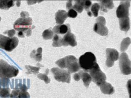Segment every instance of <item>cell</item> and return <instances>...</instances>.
Here are the masks:
<instances>
[{"instance_id": "obj_1", "label": "cell", "mask_w": 131, "mask_h": 98, "mask_svg": "<svg viewBox=\"0 0 131 98\" xmlns=\"http://www.w3.org/2000/svg\"><path fill=\"white\" fill-rule=\"evenodd\" d=\"M20 15L21 17L18 18L14 23V29L18 32L23 33L27 36H30L32 33V30L35 28L34 26H32V18L29 17V14L27 11H23Z\"/></svg>"}, {"instance_id": "obj_2", "label": "cell", "mask_w": 131, "mask_h": 98, "mask_svg": "<svg viewBox=\"0 0 131 98\" xmlns=\"http://www.w3.org/2000/svg\"><path fill=\"white\" fill-rule=\"evenodd\" d=\"M56 63L62 69L66 68L70 74L76 73L81 68L79 64L78 59L73 55H69L60 59Z\"/></svg>"}, {"instance_id": "obj_3", "label": "cell", "mask_w": 131, "mask_h": 98, "mask_svg": "<svg viewBox=\"0 0 131 98\" xmlns=\"http://www.w3.org/2000/svg\"><path fill=\"white\" fill-rule=\"evenodd\" d=\"M97 63L96 56L93 53L87 52L81 55L79 59V64L81 68L86 72H90Z\"/></svg>"}, {"instance_id": "obj_4", "label": "cell", "mask_w": 131, "mask_h": 98, "mask_svg": "<svg viewBox=\"0 0 131 98\" xmlns=\"http://www.w3.org/2000/svg\"><path fill=\"white\" fill-rule=\"evenodd\" d=\"M19 73L18 68L9 64L4 60L0 59V78H11L17 76Z\"/></svg>"}, {"instance_id": "obj_5", "label": "cell", "mask_w": 131, "mask_h": 98, "mask_svg": "<svg viewBox=\"0 0 131 98\" xmlns=\"http://www.w3.org/2000/svg\"><path fill=\"white\" fill-rule=\"evenodd\" d=\"M21 80H16V87L13 90L10 95L11 98H30L29 93L27 92L29 88L26 85L25 81L24 83H21Z\"/></svg>"}, {"instance_id": "obj_6", "label": "cell", "mask_w": 131, "mask_h": 98, "mask_svg": "<svg viewBox=\"0 0 131 98\" xmlns=\"http://www.w3.org/2000/svg\"><path fill=\"white\" fill-rule=\"evenodd\" d=\"M19 44V39L16 37L9 38L0 34V48L8 52H12Z\"/></svg>"}, {"instance_id": "obj_7", "label": "cell", "mask_w": 131, "mask_h": 98, "mask_svg": "<svg viewBox=\"0 0 131 98\" xmlns=\"http://www.w3.org/2000/svg\"><path fill=\"white\" fill-rule=\"evenodd\" d=\"M90 73L92 80L96 83L97 85L100 86L106 82V76L101 70L100 66L97 63Z\"/></svg>"}, {"instance_id": "obj_8", "label": "cell", "mask_w": 131, "mask_h": 98, "mask_svg": "<svg viewBox=\"0 0 131 98\" xmlns=\"http://www.w3.org/2000/svg\"><path fill=\"white\" fill-rule=\"evenodd\" d=\"M54 79L58 82L70 83L71 82V74L66 70L60 69L58 67H53L51 69Z\"/></svg>"}, {"instance_id": "obj_9", "label": "cell", "mask_w": 131, "mask_h": 98, "mask_svg": "<svg viewBox=\"0 0 131 98\" xmlns=\"http://www.w3.org/2000/svg\"><path fill=\"white\" fill-rule=\"evenodd\" d=\"M119 66L122 73L124 75H129L131 73V61L126 53L123 52L119 58Z\"/></svg>"}, {"instance_id": "obj_10", "label": "cell", "mask_w": 131, "mask_h": 98, "mask_svg": "<svg viewBox=\"0 0 131 98\" xmlns=\"http://www.w3.org/2000/svg\"><path fill=\"white\" fill-rule=\"evenodd\" d=\"M106 21L104 17L100 16L97 19V22L94 26V31L102 36H106L108 33V30L106 27Z\"/></svg>"}, {"instance_id": "obj_11", "label": "cell", "mask_w": 131, "mask_h": 98, "mask_svg": "<svg viewBox=\"0 0 131 98\" xmlns=\"http://www.w3.org/2000/svg\"><path fill=\"white\" fill-rule=\"evenodd\" d=\"M130 1H121L116 9V16L118 18H126L129 16Z\"/></svg>"}, {"instance_id": "obj_12", "label": "cell", "mask_w": 131, "mask_h": 98, "mask_svg": "<svg viewBox=\"0 0 131 98\" xmlns=\"http://www.w3.org/2000/svg\"><path fill=\"white\" fill-rule=\"evenodd\" d=\"M106 65L107 67H112L115 62L118 59L119 54L116 49L107 48L106 50Z\"/></svg>"}, {"instance_id": "obj_13", "label": "cell", "mask_w": 131, "mask_h": 98, "mask_svg": "<svg viewBox=\"0 0 131 98\" xmlns=\"http://www.w3.org/2000/svg\"><path fill=\"white\" fill-rule=\"evenodd\" d=\"M77 44L76 36L74 34L69 32L66 34L62 38V46H67L70 45L72 47H75Z\"/></svg>"}, {"instance_id": "obj_14", "label": "cell", "mask_w": 131, "mask_h": 98, "mask_svg": "<svg viewBox=\"0 0 131 98\" xmlns=\"http://www.w3.org/2000/svg\"><path fill=\"white\" fill-rule=\"evenodd\" d=\"M53 34H66L69 32H71L70 26L68 24H61L56 26L53 28Z\"/></svg>"}, {"instance_id": "obj_15", "label": "cell", "mask_w": 131, "mask_h": 98, "mask_svg": "<svg viewBox=\"0 0 131 98\" xmlns=\"http://www.w3.org/2000/svg\"><path fill=\"white\" fill-rule=\"evenodd\" d=\"M67 17V12L66 10L61 9L58 10L55 15L56 24L59 25L62 24L65 22Z\"/></svg>"}, {"instance_id": "obj_16", "label": "cell", "mask_w": 131, "mask_h": 98, "mask_svg": "<svg viewBox=\"0 0 131 98\" xmlns=\"http://www.w3.org/2000/svg\"><path fill=\"white\" fill-rule=\"evenodd\" d=\"M100 86L101 92L105 94L111 95L115 93V89L114 87H113L109 83H106V82Z\"/></svg>"}, {"instance_id": "obj_17", "label": "cell", "mask_w": 131, "mask_h": 98, "mask_svg": "<svg viewBox=\"0 0 131 98\" xmlns=\"http://www.w3.org/2000/svg\"><path fill=\"white\" fill-rule=\"evenodd\" d=\"M120 29L122 31L127 32L130 28V19L128 18H119Z\"/></svg>"}, {"instance_id": "obj_18", "label": "cell", "mask_w": 131, "mask_h": 98, "mask_svg": "<svg viewBox=\"0 0 131 98\" xmlns=\"http://www.w3.org/2000/svg\"><path fill=\"white\" fill-rule=\"evenodd\" d=\"M79 74L80 76V78H81L83 82L84 83V85L87 88H88L91 83L92 79L91 75L87 72H86L83 71H80Z\"/></svg>"}, {"instance_id": "obj_19", "label": "cell", "mask_w": 131, "mask_h": 98, "mask_svg": "<svg viewBox=\"0 0 131 98\" xmlns=\"http://www.w3.org/2000/svg\"><path fill=\"white\" fill-rule=\"evenodd\" d=\"M100 9L101 11L107 12L108 9H112L114 7L113 2L112 1H100Z\"/></svg>"}, {"instance_id": "obj_20", "label": "cell", "mask_w": 131, "mask_h": 98, "mask_svg": "<svg viewBox=\"0 0 131 98\" xmlns=\"http://www.w3.org/2000/svg\"><path fill=\"white\" fill-rule=\"evenodd\" d=\"M42 48L41 47L38 48L37 50H33L30 53V57L36 61L40 62L42 59Z\"/></svg>"}, {"instance_id": "obj_21", "label": "cell", "mask_w": 131, "mask_h": 98, "mask_svg": "<svg viewBox=\"0 0 131 98\" xmlns=\"http://www.w3.org/2000/svg\"><path fill=\"white\" fill-rule=\"evenodd\" d=\"M43 66L40 64L39 63L37 64V67H33L30 65H27L25 66L26 69L28 70L26 74L27 75L29 74H34L36 75L39 73V71L41 67H43Z\"/></svg>"}, {"instance_id": "obj_22", "label": "cell", "mask_w": 131, "mask_h": 98, "mask_svg": "<svg viewBox=\"0 0 131 98\" xmlns=\"http://www.w3.org/2000/svg\"><path fill=\"white\" fill-rule=\"evenodd\" d=\"M15 5V1H0V9H9Z\"/></svg>"}, {"instance_id": "obj_23", "label": "cell", "mask_w": 131, "mask_h": 98, "mask_svg": "<svg viewBox=\"0 0 131 98\" xmlns=\"http://www.w3.org/2000/svg\"><path fill=\"white\" fill-rule=\"evenodd\" d=\"M74 2L75 4L72 7V9L75 10L76 12L81 13L84 9V1H78Z\"/></svg>"}, {"instance_id": "obj_24", "label": "cell", "mask_w": 131, "mask_h": 98, "mask_svg": "<svg viewBox=\"0 0 131 98\" xmlns=\"http://www.w3.org/2000/svg\"><path fill=\"white\" fill-rule=\"evenodd\" d=\"M131 43V39L129 37H127L124 38L121 44V51L122 52H125L127 49H128V47Z\"/></svg>"}, {"instance_id": "obj_25", "label": "cell", "mask_w": 131, "mask_h": 98, "mask_svg": "<svg viewBox=\"0 0 131 98\" xmlns=\"http://www.w3.org/2000/svg\"><path fill=\"white\" fill-rule=\"evenodd\" d=\"M62 37L60 36L58 34H55L53 39L52 45L54 47H59L62 46Z\"/></svg>"}, {"instance_id": "obj_26", "label": "cell", "mask_w": 131, "mask_h": 98, "mask_svg": "<svg viewBox=\"0 0 131 98\" xmlns=\"http://www.w3.org/2000/svg\"><path fill=\"white\" fill-rule=\"evenodd\" d=\"M49 70L47 68L44 74H39L38 75V77L39 79L44 81L46 83L48 84L50 83V78L48 77V74L49 73Z\"/></svg>"}, {"instance_id": "obj_27", "label": "cell", "mask_w": 131, "mask_h": 98, "mask_svg": "<svg viewBox=\"0 0 131 98\" xmlns=\"http://www.w3.org/2000/svg\"><path fill=\"white\" fill-rule=\"evenodd\" d=\"M51 28L44 31L42 34V36L45 40H50L53 38V31L51 30Z\"/></svg>"}, {"instance_id": "obj_28", "label": "cell", "mask_w": 131, "mask_h": 98, "mask_svg": "<svg viewBox=\"0 0 131 98\" xmlns=\"http://www.w3.org/2000/svg\"><path fill=\"white\" fill-rule=\"evenodd\" d=\"M100 9V5L97 3H94L91 7V13L95 17H97L99 15V11Z\"/></svg>"}, {"instance_id": "obj_29", "label": "cell", "mask_w": 131, "mask_h": 98, "mask_svg": "<svg viewBox=\"0 0 131 98\" xmlns=\"http://www.w3.org/2000/svg\"><path fill=\"white\" fill-rule=\"evenodd\" d=\"M10 90L9 88H2L0 90V97L3 98H7L10 96Z\"/></svg>"}, {"instance_id": "obj_30", "label": "cell", "mask_w": 131, "mask_h": 98, "mask_svg": "<svg viewBox=\"0 0 131 98\" xmlns=\"http://www.w3.org/2000/svg\"><path fill=\"white\" fill-rule=\"evenodd\" d=\"M84 9L87 11V12L88 15L89 17H91L92 14L91 13V11L90 10V8L92 5V2L91 1H84Z\"/></svg>"}, {"instance_id": "obj_31", "label": "cell", "mask_w": 131, "mask_h": 98, "mask_svg": "<svg viewBox=\"0 0 131 98\" xmlns=\"http://www.w3.org/2000/svg\"><path fill=\"white\" fill-rule=\"evenodd\" d=\"M9 80L8 78H1L0 79V85L3 88H9Z\"/></svg>"}, {"instance_id": "obj_32", "label": "cell", "mask_w": 131, "mask_h": 98, "mask_svg": "<svg viewBox=\"0 0 131 98\" xmlns=\"http://www.w3.org/2000/svg\"><path fill=\"white\" fill-rule=\"evenodd\" d=\"M78 15L77 12L73 9H69L68 12L67 13V16L71 18H76Z\"/></svg>"}, {"instance_id": "obj_33", "label": "cell", "mask_w": 131, "mask_h": 98, "mask_svg": "<svg viewBox=\"0 0 131 98\" xmlns=\"http://www.w3.org/2000/svg\"><path fill=\"white\" fill-rule=\"evenodd\" d=\"M3 34H7L8 37L9 38H12L15 34L16 31L14 29L6 30L5 32H3Z\"/></svg>"}, {"instance_id": "obj_34", "label": "cell", "mask_w": 131, "mask_h": 98, "mask_svg": "<svg viewBox=\"0 0 131 98\" xmlns=\"http://www.w3.org/2000/svg\"><path fill=\"white\" fill-rule=\"evenodd\" d=\"M72 1H68L66 3V9H72Z\"/></svg>"}, {"instance_id": "obj_35", "label": "cell", "mask_w": 131, "mask_h": 98, "mask_svg": "<svg viewBox=\"0 0 131 98\" xmlns=\"http://www.w3.org/2000/svg\"><path fill=\"white\" fill-rule=\"evenodd\" d=\"M73 79L76 81H79L80 80L81 78H80V76L79 73L75 74L74 75V76H73Z\"/></svg>"}, {"instance_id": "obj_36", "label": "cell", "mask_w": 131, "mask_h": 98, "mask_svg": "<svg viewBox=\"0 0 131 98\" xmlns=\"http://www.w3.org/2000/svg\"><path fill=\"white\" fill-rule=\"evenodd\" d=\"M18 36L19 37H21V38H25V34L21 32H18Z\"/></svg>"}, {"instance_id": "obj_37", "label": "cell", "mask_w": 131, "mask_h": 98, "mask_svg": "<svg viewBox=\"0 0 131 98\" xmlns=\"http://www.w3.org/2000/svg\"><path fill=\"white\" fill-rule=\"evenodd\" d=\"M1 88H2V86H1V85H0V90L1 89Z\"/></svg>"}, {"instance_id": "obj_38", "label": "cell", "mask_w": 131, "mask_h": 98, "mask_svg": "<svg viewBox=\"0 0 131 98\" xmlns=\"http://www.w3.org/2000/svg\"><path fill=\"white\" fill-rule=\"evenodd\" d=\"M1 17H0V22H1Z\"/></svg>"}]
</instances>
